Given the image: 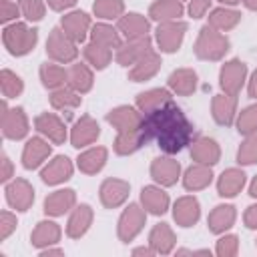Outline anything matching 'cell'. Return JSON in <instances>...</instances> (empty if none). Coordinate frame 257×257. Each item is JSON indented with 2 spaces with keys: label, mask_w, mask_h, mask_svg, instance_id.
<instances>
[{
  "label": "cell",
  "mask_w": 257,
  "mask_h": 257,
  "mask_svg": "<svg viewBox=\"0 0 257 257\" xmlns=\"http://www.w3.org/2000/svg\"><path fill=\"white\" fill-rule=\"evenodd\" d=\"M143 131L147 139H155L165 153H177L189 145L193 126L173 100L147 112L143 116Z\"/></svg>",
  "instance_id": "1"
},
{
  "label": "cell",
  "mask_w": 257,
  "mask_h": 257,
  "mask_svg": "<svg viewBox=\"0 0 257 257\" xmlns=\"http://www.w3.org/2000/svg\"><path fill=\"white\" fill-rule=\"evenodd\" d=\"M2 38H4L6 48L12 54L20 56V54H26V52L32 50V46L36 44V38L38 36H36V30H30L24 24H12V26L4 28Z\"/></svg>",
  "instance_id": "2"
},
{
  "label": "cell",
  "mask_w": 257,
  "mask_h": 257,
  "mask_svg": "<svg viewBox=\"0 0 257 257\" xmlns=\"http://www.w3.org/2000/svg\"><path fill=\"white\" fill-rule=\"evenodd\" d=\"M227 48H229V40H227L223 34H219L215 28L205 26V28L201 30L199 40H197L195 52H197V56H201V58L217 60V58H221V56L227 52Z\"/></svg>",
  "instance_id": "3"
},
{
  "label": "cell",
  "mask_w": 257,
  "mask_h": 257,
  "mask_svg": "<svg viewBox=\"0 0 257 257\" xmlns=\"http://www.w3.org/2000/svg\"><path fill=\"white\" fill-rule=\"evenodd\" d=\"M46 50L58 62H68V60H72L76 56V48L72 44V38L60 28L52 30V34H50V38L46 42Z\"/></svg>",
  "instance_id": "4"
},
{
  "label": "cell",
  "mask_w": 257,
  "mask_h": 257,
  "mask_svg": "<svg viewBox=\"0 0 257 257\" xmlns=\"http://www.w3.org/2000/svg\"><path fill=\"white\" fill-rule=\"evenodd\" d=\"M106 120L112 122L118 133H131V131H141L143 128V116L131 108V106H118L106 114Z\"/></svg>",
  "instance_id": "5"
},
{
  "label": "cell",
  "mask_w": 257,
  "mask_h": 257,
  "mask_svg": "<svg viewBox=\"0 0 257 257\" xmlns=\"http://www.w3.org/2000/svg\"><path fill=\"white\" fill-rule=\"evenodd\" d=\"M2 133L8 139H22L28 133V120L22 112V108L8 110L6 104H2Z\"/></svg>",
  "instance_id": "6"
},
{
  "label": "cell",
  "mask_w": 257,
  "mask_h": 257,
  "mask_svg": "<svg viewBox=\"0 0 257 257\" xmlns=\"http://www.w3.org/2000/svg\"><path fill=\"white\" fill-rule=\"evenodd\" d=\"M187 30L185 22H163L157 30V40L159 46L167 52H175L183 40V34Z\"/></svg>",
  "instance_id": "7"
},
{
  "label": "cell",
  "mask_w": 257,
  "mask_h": 257,
  "mask_svg": "<svg viewBox=\"0 0 257 257\" xmlns=\"http://www.w3.org/2000/svg\"><path fill=\"white\" fill-rule=\"evenodd\" d=\"M6 199L14 209L26 211L30 207V203L34 201V191L24 179H16L14 183H10L6 187Z\"/></svg>",
  "instance_id": "8"
},
{
  "label": "cell",
  "mask_w": 257,
  "mask_h": 257,
  "mask_svg": "<svg viewBox=\"0 0 257 257\" xmlns=\"http://www.w3.org/2000/svg\"><path fill=\"white\" fill-rule=\"evenodd\" d=\"M245 72H247V66L239 60H231L223 66L221 70V86L229 92V94H237L241 84H243V78H245Z\"/></svg>",
  "instance_id": "9"
},
{
  "label": "cell",
  "mask_w": 257,
  "mask_h": 257,
  "mask_svg": "<svg viewBox=\"0 0 257 257\" xmlns=\"http://www.w3.org/2000/svg\"><path fill=\"white\" fill-rule=\"evenodd\" d=\"M128 195V185L124 181H116V179H108L102 183L100 187V199L106 207H116L120 205Z\"/></svg>",
  "instance_id": "10"
},
{
  "label": "cell",
  "mask_w": 257,
  "mask_h": 257,
  "mask_svg": "<svg viewBox=\"0 0 257 257\" xmlns=\"http://www.w3.org/2000/svg\"><path fill=\"white\" fill-rule=\"evenodd\" d=\"M50 155V147L42 139H30L22 153V163L26 169H36Z\"/></svg>",
  "instance_id": "11"
},
{
  "label": "cell",
  "mask_w": 257,
  "mask_h": 257,
  "mask_svg": "<svg viewBox=\"0 0 257 257\" xmlns=\"http://www.w3.org/2000/svg\"><path fill=\"white\" fill-rule=\"evenodd\" d=\"M151 50V42H149V38L147 36H141V38H133L128 44H124V46H120L118 48V62L120 64H131V62H135V60H139L143 54H147Z\"/></svg>",
  "instance_id": "12"
},
{
  "label": "cell",
  "mask_w": 257,
  "mask_h": 257,
  "mask_svg": "<svg viewBox=\"0 0 257 257\" xmlns=\"http://www.w3.org/2000/svg\"><path fill=\"white\" fill-rule=\"evenodd\" d=\"M159 64H161L159 54H155L153 50H149L147 54H143V56L137 60L135 68L131 70V80L141 82V80L151 78V76H153V74L159 70Z\"/></svg>",
  "instance_id": "13"
},
{
  "label": "cell",
  "mask_w": 257,
  "mask_h": 257,
  "mask_svg": "<svg viewBox=\"0 0 257 257\" xmlns=\"http://www.w3.org/2000/svg\"><path fill=\"white\" fill-rule=\"evenodd\" d=\"M36 128H38L42 135H48V139H52L54 143H64V139H66L64 124H62V120H60L58 116H54V114H48V112L40 114V116L36 118Z\"/></svg>",
  "instance_id": "14"
},
{
  "label": "cell",
  "mask_w": 257,
  "mask_h": 257,
  "mask_svg": "<svg viewBox=\"0 0 257 257\" xmlns=\"http://www.w3.org/2000/svg\"><path fill=\"white\" fill-rule=\"evenodd\" d=\"M98 124L90 118V116H82L74 128H72V145L74 147H84V145H90L96 137H98Z\"/></svg>",
  "instance_id": "15"
},
{
  "label": "cell",
  "mask_w": 257,
  "mask_h": 257,
  "mask_svg": "<svg viewBox=\"0 0 257 257\" xmlns=\"http://www.w3.org/2000/svg\"><path fill=\"white\" fill-rule=\"evenodd\" d=\"M72 173V165L66 157H56L44 171H42V181L48 183V185H56V183H62L70 177Z\"/></svg>",
  "instance_id": "16"
},
{
  "label": "cell",
  "mask_w": 257,
  "mask_h": 257,
  "mask_svg": "<svg viewBox=\"0 0 257 257\" xmlns=\"http://www.w3.org/2000/svg\"><path fill=\"white\" fill-rule=\"evenodd\" d=\"M88 26H90V22H88V16L84 12H72V14L62 18V30L72 40H82L86 36Z\"/></svg>",
  "instance_id": "17"
},
{
  "label": "cell",
  "mask_w": 257,
  "mask_h": 257,
  "mask_svg": "<svg viewBox=\"0 0 257 257\" xmlns=\"http://www.w3.org/2000/svg\"><path fill=\"white\" fill-rule=\"evenodd\" d=\"M143 221H145V217H143L141 209H139L137 205H131V207L124 211V215L120 217V229H118V231H120V237H122L124 241H128L131 237H135V235L139 233Z\"/></svg>",
  "instance_id": "18"
},
{
  "label": "cell",
  "mask_w": 257,
  "mask_h": 257,
  "mask_svg": "<svg viewBox=\"0 0 257 257\" xmlns=\"http://www.w3.org/2000/svg\"><path fill=\"white\" fill-rule=\"evenodd\" d=\"M235 114V94H219L213 98V116L219 124H231Z\"/></svg>",
  "instance_id": "19"
},
{
  "label": "cell",
  "mask_w": 257,
  "mask_h": 257,
  "mask_svg": "<svg viewBox=\"0 0 257 257\" xmlns=\"http://www.w3.org/2000/svg\"><path fill=\"white\" fill-rule=\"evenodd\" d=\"M153 177L163 185H173L179 177V163L173 159H157L151 167Z\"/></svg>",
  "instance_id": "20"
},
{
  "label": "cell",
  "mask_w": 257,
  "mask_h": 257,
  "mask_svg": "<svg viewBox=\"0 0 257 257\" xmlns=\"http://www.w3.org/2000/svg\"><path fill=\"white\" fill-rule=\"evenodd\" d=\"M191 155H193L195 161H199L203 165H213L219 159V147L211 139H199V141H195V145L191 149Z\"/></svg>",
  "instance_id": "21"
},
{
  "label": "cell",
  "mask_w": 257,
  "mask_h": 257,
  "mask_svg": "<svg viewBox=\"0 0 257 257\" xmlns=\"http://www.w3.org/2000/svg\"><path fill=\"white\" fill-rule=\"evenodd\" d=\"M118 28H120V32H122L128 40H133V38L147 36L149 22H147L141 14H128V16H124V18H120Z\"/></svg>",
  "instance_id": "22"
},
{
  "label": "cell",
  "mask_w": 257,
  "mask_h": 257,
  "mask_svg": "<svg viewBox=\"0 0 257 257\" xmlns=\"http://www.w3.org/2000/svg\"><path fill=\"white\" fill-rule=\"evenodd\" d=\"M243 183H245L243 171L229 169V171H225V173L221 175V179H219V195H223V197H233V195H237V193L241 191Z\"/></svg>",
  "instance_id": "23"
},
{
  "label": "cell",
  "mask_w": 257,
  "mask_h": 257,
  "mask_svg": "<svg viewBox=\"0 0 257 257\" xmlns=\"http://www.w3.org/2000/svg\"><path fill=\"white\" fill-rule=\"evenodd\" d=\"M175 219H177L183 227L193 225V223L199 219V205H197V201L191 199V197L179 199L177 205H175Z\"/></svg>",
  "instance_id": "24"
},
{
  "label": "cell",
  "mask_w": 257,
  "mask_h": 257,
  "mask_svg": "<svg viewBox=\"0 0 257 257\" xmlns=\"http://www.w3.org/2000/svg\"><path fill=\"white\" fill-rule=\"evenodd\" d=\"M169 84L179 94H191L195 90V84H197V74L193 70H189V68H181V70L171 74Z\"/></svg>",
  "instance_id": "25"
},
{
  "label": "cell",
  "mask_w": 257,
  "mask_h": 257,
  "mask_svg": "<svg viewBox=\"0 0 257 257\" xmlns=\"http://www.w3.org/2000/svg\"><path fill=\"white\" fill-rule=\"evenodd\" d=\"M74 203V191L66 189V191H56L50 197H46L44 201V211L50 215H60L64 213L70 205Z\"/></svg>",
  "instance_id": "26"
},
{
  "label": "cell",
  "mask_w": 257,
  "mask_h": 257,
  "mask_svg": "<svg viewBox=\"0 0 257 257\" xmlns=\"http://www.w3.org/2000/svg\"><path fill=\"white\" fill-rule=\"evenodd\" d=\"M169 100H171V94H169L167 90L157 88V90H149V92L139 94L137 104H139V108L147 114V112H151V110H155V108H159V106L167 104Z\"/></svg>",
  "instance_id": "27"
},
{
  "label": "cell",
  "mask_w": 257,
  "mask_h": 257,
  "mask_svg": "<svg viewBox=\"0 0 257 257\" xmlns=\"http://www.w3.org/2000/svg\"><path fill=\"white\" fill-rule=\"evenodd\" d=\"M145 207L151 211V213H165L167 205H169V197L167 193H163L161 189H155V187H147L143 189V195H141Z\"/></svg>",
  "instance_id": "28"
},
{
  "label": "cell",
  "mask_w": 257,
  "mask_h": 257,
  "mask_svg": "<svg viewBox=\"0 0 257 257\" xmlns=\"http://www.w3.org/2000/svg\"><path fill=\"white\" fill-rule=\"evenodd\" d=\"M145 141H147V137H145L143 128L141 131H131V133H120L116 143H114V149H116V153L126 155V153L137 151Z\"/></svg>",
  "instance_id": "29"
},
{
  "label": "cell",
  "mask_w": 257,
  "mask_h": 257,
  "mask_svg": "<svg viewBox=\"0 0 257 257\" xmlns=\"http://www.w3.org/2000/svg\"><path fill=\"white\" fill-rule=\"evenodd\" d=\"M183 6L179 0H159L151 6V18L155 20H171L181 16Z\"/></svg>",
  "instance_id": "30"
},
{
  "label": "cell",
  "mask_w": 257,
  "mask_h": 257,
  "mask_svg": "<svg viewBox=\"0 0 257 257\" xmlns=\"http://www.w3.org/2000/svg\"><path fill=\"white\" fill-rule=\"evenodd\" d=\"M104 161H106V151L102 147H98V149H90V151L82 153L78 157V167L84 173H96L104 165Z\"/></svg>",
  "instance_id": "31"
},
{
  "label": "cell",
  "mask_w": 257,
  "mask_h": 257,
  "mask_svg": "<svg viewBox=\"0 0 257 257\" xmlns=\"http://www.w3.org/2000/svg\"><path fill=\"white\" fill-rule=\"evenodd\" d=\"M68 82L74 90L78 92H86L92 86V74L84 64H74L68 72Z\"/></svg>",
  "instance_id": "32"
},
{
  "label": "cell",
  "mask_w": 257,
  "mask_h": 257,
  "mask_svg": "<svg viewBox=\"0 0 257 257\" xmlns=\"http://www.w3.org/2000/svg\"><path fill=\"white\" fill-rule=\"evenodd\" d=\"M209 183H211V171L207 167H203V163L191 167L187 171V175H185V187L187 189H193V191L195 189H203Z\"/></svg>",
  "instance_id": "33"
},
{
  "label": "cell",
  "mask_w": 257,
  "mask_h": 257,
  "mask_svg": "<svg viewBox=\"0 0 257 257\" xmlns=\"http://www.w3.org/2000/svg\"><path fill=\"white\" fill-rule=\"evenodd\" d=\"M233 219H235V211H233V207H229V205H221V207H217V209L211 213V217H209L211 231H223V229H227V227L233 223Z\"/></svg>",
  "instance_id": "34"
},
{
  "label": "cell",
  "mask_w": 257,
  "mask_h": 257,
  "mask_svg": "<svg viewBox=\"0 0 257 257\" xmlns=\"http://www.w3.org/2000/svg\"><path fill=\"white\" fill-rule=\"evenodd\" d=\"M40 76H42V82H44V86H48V88H56V86H60V84H64V80L68 78V74L60 68V66H56V64H42V68H40Z\"/></svg>",
  "instance_id": "35"
},
{
  "label": "cell",
  "mask_w": 257,
  "mask_h": 257,
  "mask_svg": "<svg viewBox=\"0 0 257 257\" xmlns=\"http://www.w3.org/2000/svg\"><path fill=\"white\" fill-rule=\"evenodd\" d=\"M88 223H90V207L82 205V207L76 209V213L72 215V219L68 223V235H72V237L82 235L86 231Z\"/></svg>",
  "instance_id": "36"
},
{
  "label": "cell",
  "mask_w": 257,
  "mask_h": 257,
  "mask_svg": "<svg viewBox=\"0 0 257 257\" xmlns=\"http://www.w3.org/2000/svg\"><path fill=\"white\" fill-rule=\"evenodd\" d=\"M211 26L217 28V30H227V28H233L237 22H239V12L235 10H225V8H219L211 14Z\"/></svg>",
  "instance_id": "37"
},
{
  "label": "cell",
  "mask_w": 257,
  "mask_h": 257,
  "mask_svg": "<svg viewBox=\"0 0 257 257\" xmlns=\"http://www.w3.org/2000/svg\"><path fill=\"white\" fill-rule=\"evenodd\" d=\"M84 56H86V60H88L90 64H94L96 68H104V66L108 64V60H110V50H108L106 46H102V44L92 42V44H88V46L84 48Z\"/></svg>",
  "instance_id": "38"
},
{
  "label": "cell",
  "mask_w": 257,
  "mask_h": 257,
  "mask_svg": "<svg viewBox=\"0 0 257 257\" xmlns=\"http://www.w3.org/2000/svg\"><path fill=\"white\" fill-rule=\"evenodd\" d=\"M92 38H94L96 44H102L106 48L118 46V34L110 26H106V24H96L92 28Z\"/></svg>",
  "instance_id": "39"
},
{
  "label": "cell",
  "mask_w": 257,
  "mask_h": 257,
  "mask_svg": "<svg viewBox=\"0 0 257 257\" xmlns=\"http://www.w3.org/2000/svg\"><path fill=\"white\" fill-rule=\"evenodd\" d=\"M58 239V227L54 223H40L36 227V231L32 233V241L36 245H42V243H52Z\"/></svg>",
  "instance_id": "40"
},
{
  "label": "cell",
  "mask_w": 257,
  "mask_h": 257,
  "mask_svg": "<svg viewBox=\"0 0 257 257\" xmlns=\"http://www.w3.org/2000/svg\"><path fill=\"white\" fill-rule=\"evenodd\" d=\"M94 12L100 18H116L122 12V0H96Z\"/></svg>",
  "instance_id": "41"
},
{
  "label": "cell",
  "mask_w": 257,
  "mask_h": 257,
  "mask_svg": "<svg viewBox=\"0 0 257 257\" xmlns=\"http://www.w3.org/2000/svg\"><path fill=\"white\" fill-rule=\"evenodd\" d=\"M2 92L8 98H14L22 92V80L10 70H2Z\"/></svg>",
  "instance_id": "42"
},
{
  "label": "cell",
  "mask_w": 257,
  "mask_h": 257,
  "mask_svg": "<svg viewBox=\"0 0 257 257\" xmlns=\"http://www.w3.org/2000/svg\"><path fill=\"white\" fill-rule=\"evenodd\" d=\"M50 102L52 106L56 108H68V106H78L80 104V96H76L72 90H56L52 96H50Z\"/></svg>",
  "instance_id": "43"
},
{
  "label": "cell",
  "mask_w": 257,
  "mask_h": 257,
  "mask_svg": "<svg viewBox=\"0 0 257 257\" xmlns=\"http://www.w3.org/2000/svg\"><path fill=\"white\" fill-rule=\"evenodd\" d=\"M151 241H153V245L157 249L169 251V247L173 243V233H171V229L167 225H157L155 231H153V235H151Z\"/></svg>",
  "instance_id": "44"
},
{
  "label": "cell",
  "mask_w": 257,
  "mask_h": 257,
  "mask_svg": "<svg viewBox=\"0 0 257 257\" xmlns=\"http://www.w3.org/2000/svg\"><path fill=\"white\" fill-rule=\"evenodd\" d=\"M257 131V104L255 106H249L241 112L239 116V133L243 135H251Z\"/></svg>",
  "instance_id": "45"
},
{
  "label": "cell",
  "mask_w": 257,
  "mask_h": 257,
  "mask_svg": "<svg viewBox=\"0 0 257 257\" xmlns=\"http://www.w3.org/2000/svg\"><path fill=\"white\" fill-rule=\"evenodd\" d=\"M237 159H239V163H245V165L257 163V135L251 137V139H247L241 145V149L237 153Z\"/></svg>",
  "instance_id": "46"
},
{
  "label": "cell",
  "mask_w": 257,
  "mask_h": 257,
  "mask_svg": "<svg viewBox=\"0 0 257 257\" xmlns=\"http://www.w3.org/2000/svg\"><path fill=\"white\" fill-rule=\"evenodd\" d=\"M20 10L28 20H40L44 16V4L40 0H20Z\"/></svg>",
  "instance_id": "47"
},
{
  "label": "cell",
  "mask_w": 257,
  "mask_h": 257,
  "mask_svg": "<svg viewBox=\"0 0 257 257\" xmlns=\"http://www.w3.org/2000/svg\"><path fill=\"white\" fill-rule=\"evenodd\" d=\"M16 14H18L16 4H12L10 0H2V4H0V18L6 22V20H10V18H14Z\"/></svg>",
  "instance_id": "48"
},
{
  "label": "cell",
  "mask_w": 257,
  "mask_h": 257,
  "mask_svg": "<svg viewBox=\"0 0 257 257\" xmlns=\"http://www.w3.org/2000/svg\"><path fill=\"white\" fill-rule=\"evenodd\" d=\"M209 2H211V0H193V2H191V6H189L191 16H193V18L203 16V12L209 8Z\"/></svg>",
  "instance_id": "49"
},
{
  "label": "cell",
  "mask_w": 257,
  "mask_h": 257,
  "mask_svg": "<svg viewBox=\"0 0 257 257\" xmlns=\"http://www.w3.org/2000/svg\"><path fill=\"white\" fill-rule=\"evenodd\" d=\"M14 225H16V219L10 215V213H2V237H6L12 229H14Z\"/></svg>",
  "instance_id": "50"
},
{
  "label": "cell",
  "mask_w": 257,
  "mask_h": 257,
  "mask_svg": "<svg viewBox=\"0 0 257 257\" xmlns=\"http://www.w3.org/2000/svg\"><path fill=\"white\" fill-rule=\"evenodd\" d=\"M235 243H237L235 237H225V239H221V243H219V253H221V255L233 253V251H235Z\"/></svg>",
  "instance_id": "51"
},
{
  "label": "cell",
  "mask_w": 257,
  "mask_h": 257,
  "mask_svg": "<svg viewBox=\"0 0 257 257\" xmlns=\"http://www.w3.org/2000/svg\"><path fill=\"white\" fill-rule=\"evenodd\" d=\"M245 221L249 227H257V207H249V211L245 213Z\"/></svg>",
  "instance_id": "52"
},
{
  "label": "cell",
  "mask_w": 257,
  "mask_h": 257,
  "mask_svg": "<svg viewBox=\"0 0 257 257\" xmlns=\"http://www.w3.org/2000/svg\"><path fill=\"white\" fill-rule=\"evenodd\" d=\"M76 0H48V4H50V8H54V10H62V8H68V6H72Z\"/></svg>",
  "instance_id": "53"
},
{
  "label": "cell",
  "mask_w": 257,
  "mask_h": 257,
  "mask_svg": "<svg viewBox=\"0 0 257 257\" xmlns=\"http://www.w3.org/2000/svg\"><path fill=\"white\" fill-rule=\"evenodd\" d=\"M2 165H4V171H2V181H8V179H10V175H12V165H10V161H8V157H6V155L2 157Z\"/></svg>",
  "instance_id": "54"
},
{
  "label": "cell",
  "mask_w": 257,
  "mask_h": 257,
  "mask_svg": "<svg viewBox=\"0 0 257 257\" xmlns=\"http://www.w3.org/2000/svg\"><path fill=\"white\" fill-rule=\"evenodd\" d=\"M249 94H251V96H257V70H255V74H253V78H251V84H249Z\"/></svg>",
  "instance_id": "55"
},
{
  "label": "cell",
  "mask_w": 257,
  "mask_h": 257,
  "mask_svg": "<svg viewBox=\"0 0 257 257\" xmlns=\"http://www.w3.org/2000/svg\"><path fill=\"white\" fill-rule=\"evenodd\" d=\"M243 2H245V4L249 6V8H253V10H257V0H243Z\"/></svg>",
  "instance_id": "56"
},
{
  "label": "cell",
  "mask_w": 257,
  "mask_h": 257,
  "mask_svg": "<svg viewBox=\"0 0 257 257\" xmlns=\"http://www.w3.org/2000/svg\"><path fill=\"white\" fill-rule=\"evenodd\" d=\"M251 195H253V197H257V179L251 183Z\"/></svg>",
  "instance_id": "57"
},
{
  "label": "cell",
  "mask_w": 257,
  "mask_h": 257,
  "mask_svg": "<svg viewBox=\"0 0 257 257\" xmlns=\"http://www.w3.org/2000/svg\"><path fill=\"white\" fill-rule=\"evenodd\" d=\"M221 2H227V4H235V2H239V0H221Z\"/></svg>",
  "instance_id": "58"
}]
</instances>
